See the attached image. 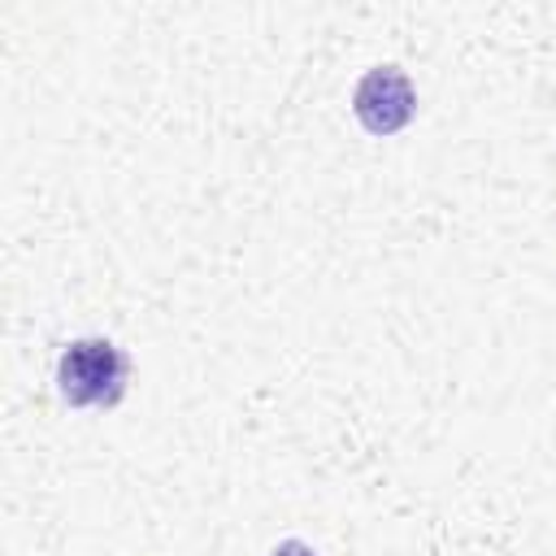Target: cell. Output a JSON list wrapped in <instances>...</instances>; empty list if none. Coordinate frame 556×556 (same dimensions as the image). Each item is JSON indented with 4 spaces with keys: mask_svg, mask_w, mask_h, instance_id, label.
<instances>
[{
    "mask_svg": "<svg viewBox=\"0 0 556 556\" xmlns=\"http://www.w3.org/2000/svg\"><path fill=\"white\" fill-rule=\"evenodd\" d=\"M352 113L356 122L369 130V135H395L413 122L417 113V91L408 83L404 70L395 65H378L369 70L361 83H356V96H352Z\"/></svg>",
    "mask_w": 556,
    "mask_h": 556,
    "instance_id": "obj_2",
    "label": "cell"
},
{
    "mask_svg": "<svg viewBox=\"0 0 556 556\" xmlns=\"http://www.w3.org/2000/svg\"><path fill=\"white\" fill-rule=\"evenodd\" d=\"M274 556H317L308 543H300V539H287V543H278L274 547Z\"/></svg>",
    "mask_w": 556,
    "mask_h": 556,
    "instance_id": "obj_3",
    "label": "cell"
},
{
    "mask_svg": "<svg viewBox=\"0 0 556 556\" xmlns=\"http://www.w3.org/2000/svg\"><path fill=\"white\" fill-rule=\"evenodd\" d=\"M126 352L109 339H74L56 361V391L74 408L117 404L126 391Z\"/></svg>",
    "mask_w": 556,
    "mask_h": 556,
    "instance_id": "obj_1",
    "label": "cell"
}]
</instances>
